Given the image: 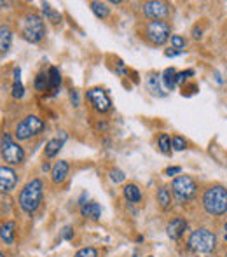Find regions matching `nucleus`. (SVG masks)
Here are the masks:
<instances>
[{
    "instance_id": "f257e3e1",
    "label": "nucleus",
    "mask_w": 227,
    "mask_h": 257,
    "mask_svg": "<svg viewBox=\"0 0 227 257\" xmlns=\"http://www.w3.org/2000/svg\"><path fill=\"white\" fill-rule=\"evenodd\" d=\"M44 196V184L40 179H33L25 184V187L19 193V207L25 214L32 215L39 210Z\"/></svg>"
},
{
    "instance_id": "f03ea898",
    "label": "nucleus",
    "mask_w": 227,
    "mask_h": 257,
    "mask_svg": "<svg viewBox=\"0 0 227 257\" xmlns=\"http://www.w3.org/2000/svg\"><path fill=\"white\" fill-rule=\"evenodd\" d=\"M203 207L210 215H224L227 212V189L212 186L203 194Z\"/></svg>"
},
{
    "instance_id": "7ed1b4c3",
    "label": "nucleus",
    "mask_w": 227,
    "mask_h": 257,
    "mask_svg": "<svg viewBox=\"0 0 227 257\" xmlns=\"http://www.w3.org/2000/svg\"><path fill=\"white\" fill-rule=\"evenodd\" d=\"M217 247V236L210 229H196L189 236V249L196 254H210Z\"/></svg>"
},
{
    "instance_id": "20e7f679",
    "label": "nucleus",
    "mask_w": 227,
    "mask_h": 257,
    "mask_svg": "<svg viewBox=\"0 0 227 257\" xmlns=\"http://www.w3.org/2000/svg\"><path fill=\"white\" fill-rule=\"evenodd\" d=\"M0 154H2L5 163L12 164V166L25 163V150H23V147L19 145L18 142L12 140V136L9 135V133H4V136H2V142H0Z\"/></svg>"
},
{
    "instance_id": "39448f33",
    "label": "nucleus",
    "mask_w": 227,
    "mask_h": 257,
    "mask_svg": "<svg viewBox=\"0 0 227 257\" xmlns=\"http://www.w3.org/2000/svg\"><path fill=\"white\" fill-rule=\"evenodd\" d=\"M23 35L26 40H30L32 44H37L44 39L46 35V25L44 19L37 14H28L23 19Z\"/></svg>"
},
{
    "instance_id": "423d86ee",
    "label": "nucleus",
    "mask_w": 227,
    "mask_h": 257,
    "mask_svg": "<svg viewBox=\"0 0 227 257\" xmlns=\"http://www.w3.org/2000/svg\"><path fill=\"white\" fill-rule=\"evenodd\" d=\"M44 129V121L37 116H26L21 123H18L14 129V136L18 140H28L32 136L42 133Z\"/></svg>"
},
{
    "instance_id": "0eeeda50",
    "label": "nucleus",
    "mask_w": 227,
    "mask_h": 257,
    "mask_svg": "<svg viewBox=\"0 0 227 257\" xmlns=\"http://www.w3.org/2000/svg\"><path fill=\"white\" fill-rule=\"evenodd\" d=\"M171 35V28L166 21H150L145 26V39L152 46H163Z\"/></svg>"
},
{
    "instance_id": "6e6552de",
    "label": "nucleus",
    "mask_w": 227,
    "mask_h": 257,
    "mask_svg": "<svg viewBox=\"0 0 227 257\" xmlns=\"http://www.w3.org/2000/svg\"><path fill=\"white\" fill-rule=\"evenodd\" d=\"M171 189L178 201H189L196 196L198 193V186H196L194 179L189 175H180L171 182Z\"/></svg>"
},
{
    "instance_id": "1a4fd4ad",
    "label": "nucleus",
    "mask_w": 227,
    "mask_h": 257,
    "mask_svg": "<svg viewBox=\"0 0 227 257\" xmlns=\"http://www.w3.org/2000/svg\"><path fill=\"white\" fill-rule=\"evenodd\" d=\"M142 11L147 18L154 19V21H163L164 18L170 16V5L161 0H150L142 5Z\"/></svg>"
},
{
    "instance_id": "9d476101",
    "label": "nucleus",
    "mask_w": 227,
    "mask_h": 257,
    "mask_svg": "<svg viewBox=\"0 0 227 257\" xmlns=\"http://www.w3.org/2000/svg\"><path fill=\"white\" fill-rule=\"evenodd\" d=\"M88 98H89V102L93 104V107H95V111L102 112V114L109 112L110 107H112V100H110V97L107 95V91L100 90V88L89 90L88 91Z\"/></svg>"
},
{
    "instance_id": "9b49d317",
    "label": "nucleus",
    "mask_w": 227,
    "mask_h": 257,
    "mask_svg": "<svg viewBox=\"0 0 227 257\" xmlns=\"http://www.w3.org/2000/svg\"><path fill=\"white\" fill-rule=\"evenodd\" d=\"M18 186V173L11 166H0V194H9Z\"/></svg>"
},
{
    "instance_id": "f8f14e48",
    "label": "nucleus",
    "mask_w": 227,
    "mask_h": 257,
    "mask_svg": "<svg viewBox=\"0 0 227 257\" xmlns=\"http://www.w3.org/2000/svg\"><path fill=\"white\" fill-rule=\"evenodd\" d=\"M185 229H187V221H184V219L177 217L173 219L171 222H168L166 226V235L170 240H173V242H177V240H180L182 236H184Z\"/></svg>"
},
{
    "instance_id": "ddd939ff",
    "label": "nucleus",
    "mask_w": 227,
    "mask_h": 257,
    "mask_svg": "<svg viewBox=\"0 0 227 257\" xmlns=\"http://www.w3.org/2000/svg\"><path fill=\"white\" fill-rule=\"evenodd\" d=\"M65 140H67V133L61 131V136H56V138H51L49 142L46 143V149H44V156L49 159V157H54L58 152L61 150V147H63Z\"/></svg>"
},
{
    "instance_id": "4468645a",
    "label": "nucleus",
    "mask_w": 227,
    "mask_h": 257,
    "mask_svg": "<svg viewBox=\"0 0 227 257\" xmlns=\"http://www.w3.org/2000/svg\"><path fill=\"white\" fill-rule=\"evenodd\" d=\"M68 170H70V166H68L67 161H56L54 166L51 168V179H53V182L54 184L63 182L68 175Z\"/></svg>"
},
{
    "instance_id": "2eb2a0df",
    "label": "nucleus",
    "mask_w": 227,
    "mask_h": 257,
    "mask_svg": "<svg viewBox=\"0 0 227 257\" xmlns=\"http://www.w3.org/2000/svg\"><path fill=\"white\" fill-rule=\"evenodd\" d=\"M81 214H82V217H86V219L98 221V219L102 217V207H100L98 203H95V201H91V203H84L81 208Z\"/></svg>"
},
{
    "instance_id": "dca6fc26",
    "label": "nucleus",
    "mask_w": 227,
    "mask_h": 257,
    "mask_svg": "<svg viewBox=\"0 0 227 257\" xmlns=\"http://www.w3.org/2000/svg\"><path fill=\"white\" fill-rule=\"evenodd\" d=\"M12 44V30L9 26H0V53H7Z\"/></svg>"
},
{
    "instance_id": "f3484780",
    "label": "nucleus",
    "mask_w": 227,
    "mask_h": 257,
    "mask_svg": "<svg viewBox=\"0 0 227 257\" xmlns=\"http://www.w3.org/2000/svg\"><path fill=\"white\" fill-rule=\"evenodd\" d=\"M122 194H124V198L129 203H140V201H142V191H140V187L136 186V184H128V186H124Z\"/></svg>"
},
{
    "instance_id": "a211bd4d",
    "label": "nucleus",
    "mask_w": 227,
    "mask_h": 257,
    "mask_svg": "<svg viewBox=\"0 0 227 257\" xmlns=\"http://www.w3.org/2000/svg\"><path fill=\"white\" fill-rule=\"evenodd\" d=\"M14 235H16V222L9 221L0 228V238L4 240L7 245H12V243H14Z\"/></svg>"
},
{
    "instance_id": "6ab92c4d",
    "label": "nucleus",
    "mask_w": 227,
    "mask_h": 257,
    "mask_svg": "<svg viewBox=\"0 0 227 257\" xmlns=\"http://www.w3.org/2000/svg\"><path fill=\"white\" fill-rule=\"evenodd\" d=\"M47 77H49V90L53 91V93H56V91L60 90V86H61L60 70H58L56 67H51L49 72H47Z\"/></svg>"
},
{
    "instance_id": "aec40b11",
    "label": "nucleus",
    "mask_w": 227,
    "mask_h": 257,
    "mask_svg": "<svg viewBox=\"0 0 227 257\" xmlns=\"http://www.w3.org/2000/svg\"><path fill=\"white\" fill-rule=\"evenodd\" d=\"M159 75L156 74H149L147 75V88H149V91L152 95H156V97H164L163 90H161V84H159Z\"/></svg>"
},
{
    "instance_id": "412c9836",
    "label": "nucleus",
    "mask_w": 227,
    "mask_h": 257,
    "mask_svg": "<svg viewBox=\"0 0 227 257\" xmlns=\"http://www.w3.org/2000/svg\"><path fill=\"white\" fill-rule=\"evenodd\" d=\"M161 79H163L166 90H175V86H177V70L175 68H166L161 75Z\"/></svg>"
},
{
    "instance_id": "4be33fe9",
    "label": "nucleus",
    "mask_w": 227,
    "mask_h": 257,
    "mask_svg": "<svg viewBox=\"0 0 227 257\" xmlns=\"http://www.w3.org/2000/svg\"><path fill=\"white\" fill-rule=\"evenodd\" d=\"M89 7H91V11L96 14V18L100 19H107L110 16V9L107 7V4H103V2H89Z\"/></svg>"
},
{
    "instance_id": "5701e85b",
    "label": "nucleus",
    "mask_w": 227,
    "mask_h": 257,
    "mask_svg": "<svg viewBox=\"0 0 227 257\" xmlns=\"http://www.w3.org/2000/svg\"><path fill=\"white\" fill-rule=\"evenodd\" d=\"M157 203H159L161 208H164V210L170 208L171 194H170V191H168V187H159V189H157Z\"/></svg>"
},
{
    "instance_id": "b1692460",
    "label": "nucleus",
    "mask_w": 227,
    "mask_h": 257,
    "mask_svg": "<svg viewBox=\"0 0 227 257\" xmlns=\"http://www.w3.org/2000/svg\"><path fill=\"white\" fill-rule=\"evenodd\" d=\"M42 12H44V16H46L47 19H49L51 23H60L61 21V14L58 11H54L53 7H51L49 4H42Z\"/></svg>"
},
{
    "instance_id": "393cba45",
    "label": "nucleus",
    "mask_w": 227,
    "mask_h": 257,
    "mask_svg": "<svg viewBox=\"0 0 227 257\" xmlns=\"http://www.w3.org/2000/svg\"><path fill=\"white\" fill-rule=\"evenodd\" d=\"M157 147L163 154H170L171 152V138L166 133H161L159 138H157Z\"/></svg>"
},
{
    "instance_id": "a878e982",
    "label": "nucleus",
    "mask_w": 227,
    "mask_h": 257,
    "mask_svg": "<svg viewBox=\"0 0 227 257\" xmlns=\"http://www.w3.org/2000/svg\"><path fill=\"white\" fill-rule=\"evenodd\" d=\"M33 86H35L37 91H46V88H49V77H47L46 72H40V74H37Z\"/></svg>"
},
{
    "instance_id": "bb28decb",
    "label": "nucleus",
    "mask_w": 227,
    "mask_h": 257,
    "mask_svg": "<svg viewBox=\"0 0 227 257\" xmlns=\"http://www.w3.org/2000/svg\"><path fill=\"white\" fill-rule=\"evenodd\" d=\"M171 147H173V150H185V147H187V140L184 138V136H173L171 138Z\"/></svg>"
},
{
    "instance_id": "cd10ccee",
    "label": "nucleus",
    "mask_w": 227,
    "mask_h": 257,
    "mask_svg": "<svg viewBox=\"0 0 227 257\" xmlns=\"http://www.w3.org/2000/svg\"><path fill=\"white\" fill-rule=\"evenodd\" d=\"M110 180L112 182H115V184H119V182H122V180L126 179V175H124V171L122 170H119V168H114V170H110Z\"/></svg>"
},
{
    "instance_id": "c85d7f7f",
    "label": "nucleus",
    "mask_w": 227,
    "mask_h": 257,
    "mask_svg": "<svg viewBox=\"0 0 227 257\" xmlns=\"http://www.w3.org/2000/svg\"><path fill=\"white\" fill-rule=\"evenodd\" d=\"M171 47H173L175 51H184L185 39L182 35H171Z\"/></svg>"
},
{
    "instance_id": "c756f323",
    "label": "nucleus",
    "mask_w": 227,
    "mask_h": 257,
    "mask_svg": "<svg viewBox=\"0 0 227 257\" xmlns=\"http://www.w3.org/2000/svg\"><path fill=\"white\" fill-rule=\"evenodd\" d=\"M74 257H98V252H96V249H93V247H86V249L79 250Z\"/></svg>"
},
{
    "instance_id": "7c9ffc66",
    "label": "nucleus",
    "mask_w": 227,
    "mask_h": 257,
    "mask_svg": "<svg viewBox=\"0 0 227 257\" xmlns=\"http://www.w3.org/2000/svg\"><path fill=\"white\" fill-rule=\"evenodd\" d=\"M23 95H25V88H23L21 81H14V84H12V97L23 98Z\"/></svg>"
},
{
    "instance_id": "2f4dec72",
    "label": "nucleus",
    "mask_w": 227,
    "mask_h": 257,
    "mask_svg": "<svg viewBox=\"0 0 227 257\" xmlns=\"http://www.w3.org/2000/svg\"><path fill=\"white\" fill-rule=\"evenodd\" d=\"M191 75H194V70H185V72H180V74H177V84L187 81V77H191Z\"/></svg>"
},
{
    "instance_id": "473e14b6",
    "label": "nucleus",
    "mask_w": 227,
    "mask_h": 257,
    "mask_svg": "<svg viewBox=\"0 0 227 257\" xmlns=\"http://www.w3.org/2000/svg\"><path fill=\"white\" fill-rule=\"evenodd\" d=\"M182 171V168L180 166H170V168H166L164 170V175H168V177H175L177 173H180Z\"/></svg>"
},
{
    "instance_id": "72a5a7b5",
    "label": "nucleus",
    "mask_w": 227,
    "mask_h": 257,
    "mask_svg": "<svg viewBox=\"0 0 227 257\" xmlns=\"http://www.w3.org/2000/svg\"><path fill=\"white\" fill-rule=\"evenodd\" d=\"M72 238H74V229L70 226H67L63 229V233H61V240H72Z\"/></svg>"
},
{
    "instance_id": "f704fd0d",
    "label": "nucleus",
    "mask_w": 227,
    "mask_h": 257,
    "mask_svg": "<svg viewBox=\"0 0 227 257\" xmlns=\"http://www.w3.org/2000/svg\"><path fill=\"white\" fill-rule=\"evenodd\" d=\"M70 97H72V102H74L75 107H79V95H77V91H72Z\"/></svg>"
},
{
    "instance_id": "c9c22d12",
    "label": "nucleus",
    "mask_w": 227,
    "mask_h": 257,
    "mask_svg": "<svg viewBox=\"0 0 227 257\" xmlns=\"http://www.w3.org/2000/svg\"><path fill=\"white\" fill-rule=\"evenodd\" d=\"M192 33H194V39H201V28L198 25L192 28Z\"/></svg>"
},
{
    "instance_id": "e433bc0d",
    "label": "nucleus",
    "mask_w": 227,
    "mask_h": 257,
    "mask_svg": "<svg viewBox=\"0 0 227 257\" xmlns=\"http://www.w3.org/2000/svg\"><path fill=\"white\" fill-rule=\"evenodd\" d=\"M49 168H51V166H49V163H44V164H42V170H44V171H47V170H49Z\"/></svg>"
},
{
    "instance_id": "4c0bfd02",
    "label": "nucleus",
    "mask_w": 227,
    "mask_h": 257,
    "mask_svg": "<svg viewBox=\"0 0 227 257\" xmlns=\"http://www.w3.org/2000/svg\"><path fill=\"white\" fill-rule=\"evenodd\" d=\"M7 5H9L7 2H0V7H7Z\"/></svg>"
},
{
    "instance_id": "58836bf2",
    "label": "nucleus",
    "mask_w": 227,
    "mask_h": 257,
    "mask_svg": "<svg viewBox=\"0 0 227 257\" xmlns=\"http://www.w3.org/2000/svg\"><path fill=\"white\" fill-rule=\"evenodd\" d=\"M0 257H5V256H4V254H2V252H0Z\"/></svg>"
},
{
    "instance_id": "ea45409f",
    "label": "nucleus",
    "mask_w": 227,
    "mask_h": 257,
    "mask_svg": "<svg viewBox=\"0 0 227 257\" xmlns=\"http://www.w3.org/2000/svg\"><path fill=\"white\" fill-rule=\"evenodd\" d=\"M226 242H227V235H226Z\"/></svg>"
},
{
    "instance_id": "a19ab883",
    "label": "nucleus",
    "mask_w": 227,
    "mask_h": 257,
    "mask_svg": "<svg viewBox=\"0 0 227 257\" xmlns=\"http://www.w3.org/2000/svg\"><path fill=\"white\" fill-rule=\"evenodd\" d=\"M226 231H227V224H226Z\"/></svg>"
},
{
    "instance_id": "79ce46f5",
    "label": "nucleus",
    "mask_w": 227,
    "mask_h": 257,
    "mask_svg": "<svg viewBox=\"0 0 227 257\" xmlns=\"http://www.w3.org/2000/svg\"><path fill=\"white\" fill-rule=\"evenodd\" d=\"M208 257H212V256H208Z\"/></svg>"
},
{
    "instance_id": "37998d69",
    "label": "nucleus",
    "mask_w": 227,
    "mask_h": 257,
    "mask_svg": "<svg viewBox=\"0 0 227 257\" xmlns=\"http://www.w3.org/2000/svg\"><path fill=\"white\" fill-rule=\"evenodd\" d=\"M149 257H152V256H149Z\"/></svg>"
},
{
    "instance_id": "c03bdc74",
    "label": "nucleus",
    "mask_w": 227,
    "mask_h": 257,
    "mask_svg": "<svg viewBox=\"0 0 227 257\" xmlns=\"http://www.w3.org/2000/svg\"><path fill=\"white\" fill-rule=\"evenodd\" d=\"M226 257H227V254H226Z\"/></svg>"
}]
</instances>
